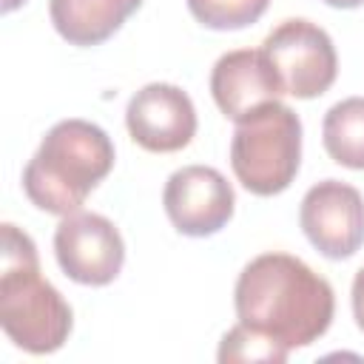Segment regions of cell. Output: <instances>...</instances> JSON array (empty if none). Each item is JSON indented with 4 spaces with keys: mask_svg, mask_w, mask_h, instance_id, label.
Here are the masks:
<instances>
[{
    "mask_svg": "<svg viewBox=\"0 0 364 364\" xmlns=\"http://www.w3.org/2000/svg\"><path fill=\"white\" fill-rule=\"evenodd\" d=\"M301 162V119L284 102H267L236 122L230 168L242 188L256 196H276L290 188Z\"/></svg>",
    "mask_w": 364,
    "mask_h": 364,
    "instance_id": "4",
    "label": "cell"
},
{
    "mask_svg": "<svg viewBox=\"0 0 364 364\" xmlns=\"http://www.w3.org/2000/svg\"><path fill=\"white\" fill-rule=\"evenodd\" d=\"M287 347H282L279 341L262 336L259 330H250L247 324H233L219 344V361L230 364V361H242V364H282L287 358Z\"/></svg>",
    "mask_w": 364,
    "mask_h": 364,
    "instance_id": "13",
    "label": "cell"
},
{
    "mask_svg": "<svg viewBox=\"0 0 364 364\" xmlns=\"http://www.w3.org/2000/svg\"><path fill=\"white\" fill-rule=\"evenodd\" d=\"M171 225L185 236H213L233 216V188L210 165H185L173 171L162 191Z\"/></svg>",
    "mask_w": 364,
    "mask_h": 364,
    "instance_id": "8",
    "label": "cell"
},
{
    "mask_svg": "<svg viewBox=\"0 0 364 364\" xmlns=\"http://www.w3.org/2000/svg\"><path fill=\"white\" fill-rule=\"evenodd\" d=\"M233 304L242 324L287 350L324 336L336 313L330 282L290 253L250 259L236 279Z\"/></svg>",
    "mask_w": 364,
    "mask_h": 364,
    "instance_id": "1",
    "label": "cell"
},
{
    "mask_svg": "<svg viewBox=\"0 0 364 364\" xmlns=\"http://www.w3.org/2000/svg\"><path fill=\"white\" fill-rule=\"evenodd\" d=\"M321 139L333 162L364 171V97H347L336 102L324 114Z\"/></svg>",
    "mask_w": 364,
    "mask_h": 364,
    "instance_id": "12",
    "label": "cell"
},
{
    "mask_svg": "<svg viewBox=\"0 0 364 364\" xmlns=\"http://www.w3.org/2000/svg\"><path fill=\"white\" fill-rule=\"evenodd\" d=\"M0 324L20 350L34 355L60 350L74 324L68 301L40 276L37 245L11 222L3 225Z\"/></svg>",
    "mask_w": 364,
    "mask_h": 364,
    "instance_id": "3",
    "label": "cell"
},
{
    "mask_svg": "<svg viewBox=\"0 0 364 364\" xmlns=\"http://www.w3.org/2000/svg\"><path fill=\"white\" fill-rule=\"evenodd\" d=\"M299 225L321 256L350 259L364 245V196L338 179L316 182L301 199Z\"/></svg>",
    "mask_w": 364,
    "mask_h": 364,
    "instance_id": "7",
    "label": "cell"
},
{
    "mask_svg": "<svg viewBox=\"0 0 364 364\" xmlns=\"http://www.w3.org/2000/svg\"><path fill=\"white\" fill-rule=\"evenodd\" d=\"M327 6H333V9H358V6H364V0H324Z\"/></svg>",
    "mask_w": 364,
    "mask_h": 364,
    "instance_id": "16",
    "label": "cell"
},
{
    "mask_svg": "<svg viewBox=\"0 0 364 364\" xmlns=\"http://www.w3.org/2000/svg\"><path fill=\"white\" fill-rule=\"evenodd\" d=\"M353 316H355V324L364 330V267L355 273L353 279Z\"/></svg>",
    "mask_w": 364,
    "mask_h": 364,
    "instance_id": "15",
    "label": "cell"
},
{
    "mask_svg": "<svg viewBox=\"0 0 364 364\" xmlns=\"http://www.w3.org/2000/svg\"><path fill=\"white\" fill-rule=\"evenodd\" d=\"M54 256L60 270L88 287L111 284L125 262V242L102 213L74 210L54 230Z\"/></svg>",
    "mask_w": 364,
    "mask_h": 364,
    "instance_id": "6",
    "label": "cell"
},
{
    "mask_svg": "<svg viewBox=\"0 0 364 364\" xmlns=\"http://www.w3.org/2000/svg\"><path fill=\"white\" fill-rule=\"evenodd\" d=\"M26 0H3L0 3V9H3V14H9V11H14V9H20Z\"/></svg>",
    "mask_w": 364,
    "mask_h": 364,
    "instance_id": "17",
    "label": "cell"
},
{
    "mask_svg": "<svg viewBox=\"0 0 364 364\" xmlns=\"http://www.w3.org/2000/svg\"><path fill=\"white\" fill-rule=\"evenodd\" d=\"M125 125L139 148L154 154H173L193 139L196 108L179 85L148 82L131 97L125 108Z\"/></svg>",
    "mask_w": 364,
    "mask_h": 364,
    "instance_id": "9",
    "label": "cell"
},
{
    "mask_svg": "<svg viewBox=\"0 0 364 364\" xmlns=\"http://www.w3.org/2000/svg\"><path fill=\"white\" fill-rule=\"evenodd\" d=\"M142 6V0H48V14L71 46H100Z\"/></svg>",
    "mask_w": 364,
    "mask_h": 364,
    "instance_id": "11",
    "label": "cell"
},
{
    "mask_svg": "<svg viewBox=\"0 0 364 364\" xmlns=\"http://www.w3.org/2000/svg\"><path fill=\"white\" fill-rule=\"evenodd\" d=\"M114 142L88 119H60L48 128L23 171V191L46 213L68 216L111 173Z\"/></svg>",
    "mask_w": 364,
    "mask_h": 364,
    "instance_id": "2",
    "label": "cell"
},
{
    "mask_svg": "<svg viewBox=\"0 0 364 364\" xmlns=\"http://www.w3.org/2000/svg\"><path fill=\"white\" fill-rule=\"evenodd\" d=\"M210 94L228 119L242 122L262 105L276 102L284 88L262 48H236L216 60Z\"/></svg>",
    "mask_w": 364,
    "mask_h": 364,
    "instance_id": "10",
    "label": "cell"
},
{
    "mask_svg": "<svg viewBox=\"0 0 364 364\" xmlns=\"http://www.w3.org/2000/svg\"><path fill=\"white\" fill-rule=\"evenodd\" d=\"M284 94L296 100L321 97L338 74V57L330 34L301 17L279 23L262 43Z\"/></svg>",
    "mask_w": 364,
    "mask_h": 364,
    "instance_id": "5",
    "label": "cell"
},
{
    "mask_svg": "<svg viewBox=\"0 0 364 364\" xmlns=\"http://www.w3.org/2000/svg\"><path fill=\"white\" fill-rule=\"evenodd\" d=\"M191 14L213 31H236L256 23L270 0H185Z\"/></svg>",
    "mask_w": 364,
    "mask_h": 364,
    "instance_id": "14",
    "label": "cell"
}]
</instances>
